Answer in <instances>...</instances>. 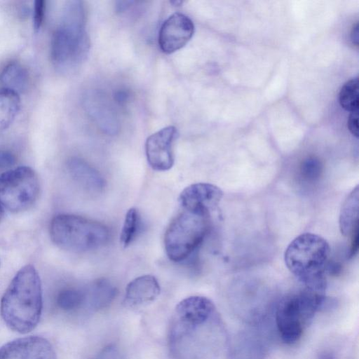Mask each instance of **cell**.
Returning <instances> with one entry per match:
<instances>
[{
	"label": "cell",
	"mask_w": 359,
	"mask_h": 359,
	"mask_svg": "<svg viewBox=\"0 0 359 359\" xmlns=\"http://www.w3.org/2000/svg\"><path fill=\"white\" fill-rule=\"evenodd\" d=\"M323 165L316 156H309L304 159L300 165L301 177L308 182L317 180L321 175Z\"/></svg>",
	"instance_id": "obj_23"
},
{
	"label": "cell",
	"mask_w": 359,
	"mask_h": 359,
	"mask_svg": "<svg viewBox=\"0 0 359 359\" xmlns=\"http://www.w3.org/2000/svg\"><path fill=\"white\" fill-rule=\"evenodd\" d=\"M211 214L184 210L166 229L165 250L175 262L185 260L202 243L211 225Z\"/></svg>",
	"instance_id": "obj_7"
},
{
	"label": "cell",
	"mask_w": 359,
	"mask_h": 359,
	"mask_svg": "<svg viewBox=\"0 0 359 359\" xmlns=\"http://www.w3.org/2000/svg\"><path fill=\"white\" fill-rule=\"evenodd\" d=\"M194 32L192 20L181 13L169 16L162 24L158 35L161 50L172 53L183 48L191 39Z\"/></svg>",
	"instance_id": "obj_10"
},
{
	"label": "cell",
	"mask_w": 359,
	"mask_h": 359,
	"mask_svg": "<svg viewBox=\"0 0 359 359\" xmlns=\"http://www.w3.org/2000/svg\"><path fill=\"white\" fill-rule=\"evenodd\" d=\"M55 304L65 313H74L85 307V288L67 287L60 290L55 297Z\"/></svg>",
	"instance_id": "obj_20"
},
{
	"label": "cell",
	"mask_w": 359,
	"mask_h": 359,
	"mask_svg": "<svg viewBox=\"0 0 359 359\" xmlns=\"http://www.w3.org/2000/svg\"><path fill=\"white\" fill-rule=\"evenodd\" d=\"M140 226V215L135 208H130L126 214L121 231L120 241L127 248L135 238Z\"/></svg>",
	"instance_id": "obj_22"
},
{
	"label": "cell",
	"mask_w": 359,
	"mask_h": 359,
	"mask_svg": "<svg viewBox=\"0 0 359 359\" xmlns=\"http://www.w3.org/2000/svg\"><path fill=\"white\" fill-rule=\"evenodd\" d=\"M45 1L43 0L36 1L34 3L33 26L36 31H38L43 20L45 13Z\"/></svg>",
	"instance_id": "obj_25"
},
{
	"label": "cell",
	"mask_w": 359,
	"mask_h": 359,
	"mask_svg": "<svg viewBox=\"0 0 359 359\" xmlns=\"http://www.w3.org/2000/svg\"><path fill=\"white\" fill-rule=\"evenodd\" d=\"M161 287L151 275H143L131 280L126 288L123 303L128 307H139L153 302L160 294Z\"/></svg>",
	"instance_id": "obj_14"
},
{
	"label": "cell",
	"mask_w": 359,
	"mask_h": 359,
	"mask_svg": "<svg viewBox=\"0 0 359 359\" xmlns=\"http://www.w3.org/2000/svg\"><path fill=\"white\" fill-rule=\"evenodd\" d=\"M339 102L342 108L350 112L358 111V79H351L340 90Z\"/></svg>",
	"instance_id": "obj_21"
},
{
	"label": "cell",
	"mask_w": 359,
	"mask_h": 359,
	"mask_svg": "<svg viewBox=\"0 0 359 359\" xmlns=\"http://www.w3.org/2000/svg\"><path fill=\"white\" fill-rule=\"evenodd\" d=\"M50 236L59 248L72 252H84L104 245L110 232L104 224L81 216L60 214L50 224Z\"/></svg>",
	"instance_id": "obj_5"
},
{
	"label": "cell",
	"mask_w": 359,
	"mask_h": 359,
	"mask_svg": "<svg viewBox=\"0 0 359 359\" xmlns=\"http://www.w3.org/2000/svg\"><path fill=\"white\" fill-rule=\"evenodd\" d=\"M330 255V248L324 238L315 233H304L288 245L284 260L288 270L305 288L325 293Z\"/></svg>",
	"instance_id": "obj_3"
},
{
	"label": "cell",
	"mask_w": 359,
	"mask_h": 359,
	"mask_svg": "<svg viewBox=\"0 0 359 359\" xmlns=\"http://www.w3.org/2000/svg\"><path fill=\"white\" fill-rule=\"evenodd\" d=\"M85 307L97 311L108 307L116 298L118 290L108 279L99 278L85 288Z\"/></svg>",
	"instance_id": "obj_16"
},
{
	"label": "cell",
	"mask_w": 359,
	"mask_h": 359,
	"mask_svg": "<svg viewBox=\"0 0 359 359\" xmlns=\"http://www.w3.org/2000/svg\"><path fill=\"white\" fill-rule=\"evenodd\" d=\"M351 39L352 42L356 46L358 45V23L356 22L352 27L351 32Z\"/></svg>",
	"instance_id": "obj_29"
},
{
	"label": "cell",
	"mask_w": 359,
	"mask_h": 359,
	"mask_svg": "<svg viewBox=\"0 0 359 359\" xmlns=\"http://www.w3.org/2000/svg\"><path fill=\"white\" fill-rule=\"evenodd\" d=\"M222 196V191L216 185L196 183L182 190L179 203L184 210L211 214L219 204Z\"/></svg>",
	"instance_id": "obj_12"
},
{
	"label": "cell",
	"mask_w": 359,
	"mask_h": 359,
	"mask_svg": "<svg viewBox=\"0 0 359 359\" xmlns=\"http://www.w3.org/2000/svg\"><path fill=\"white\" fill-rule=\"evenodd\" d=\"M52 344L46 338L29 336L13 340L0 348V359H56Z\"/></svg>",
	"instance_id": "obj_11"
},
{
	"label": "cell",
	"mask_w": 359,
	"mask_h": 359,
	"mask_svg": "<svg viewBox=\"0 0 359 359\" xmlns=\"http://www.w3.org/2000/svg\"><path fill=\"white\" fill-rule=\"evenodd\" d=\"M16 159L15 156L8 151L0 150V168H5L13 165Z\"/></svg>",
	"instance_id": "obj_26"
},
{
	"label": "cell",
	"mask_w": 359,
	"mask_h": 359,
	"mask_svg": "<svg viewBox=\"0 0 359 359\" xmlns=\"http://www.w3.org/2000/svg\"><path fill=\"white\" fill-rule=\"evenodd\" d=\"M358 187L350 193L341 206L339 229L344 236H352L358 232Z\"/></svg>",
	"instance_id": "obj_17"
},
{
	"label": "cell",
	"mask_w": 359,
	"mask_h": 359,
	"mask_svg": "<svg viewBox=\"0 0 359 359\" xmlns=\"http://www.w3.org/2000/svg\"><path fill=\"white\" fill-rule=\"evenodd\" d=\"M86 102L90 116L99 128L108 135H115L119 130V121L107 97L99 92H93Z\"/></svg>",
	"instance_id": "obj_13"
},
{
	"label": "cell",
	"mask_w": 359,
	"mask_h": 359,
	"mask_svg": "<svg viewBox=\"0 0 359 359\" xmlns=\"http://www.w3.org/2000/svg\"><path fill=\"white\" fill-rule=\"evenodd\" d=\"M0 81L4 85V88L19 94L27 88L29 83L28 72L19 62H11L1 72Z\"/></svg>",
	"instance_id": "obj_18"
},
{
	"label": "cell",
	"mask_w": 359,
	"mask_h": 359,
	"mask_svg": "<svg viewBox=\"0 0 359 359\" xmlns=\"http://www.w3.org/2000/svg\"><path fill=\"white\" fill-rule=\"evenodd\" d=\"M68 170L74 180L90 194L102 193L106 181L94 167L79 158H71L67 164Z\"/></svg>",
	"instance_id": "obj_15"
},
{
	"label": "cell",
	"mask_w": 359,
	"mask_h": 359,
	"mask_svg": "<svg viewBox=\"0 0 359 359\" xmlns=\"http://www.w3.org/2000/svg\"><path fill=\"white\" fill-rule=\"evenodd\" d=\"M2 215H3V210H2L1 206L0 205V221L1 219Z\"/></svg>",
	"instance_id": "obj_30"
},
{
	"label": "cell",
	"mask_w": 359,
	"mask_h": 359,
	"mask_svg": "<svg viewBox=\"0 0 359 359\" xmlns=\"http://www.w3.org/2000/svg\"><path fill=\"white\" fill-rule=\"evenodd\" d=\"M39 181L31 168L20 166L0 175V204L11 212L29 209L37 200Z\"/></svg>",
	"instance_id": "obj_8"
},
{
	"label": "cell",
	"mask_w": 359,
	"mask_h": 359,
	"mask_svg": "<svg viewBox=\"0 0 359 359\" xmlns=\"http://www.w3.org/2000/svg\"><path fill=\"white\" fill-rule=\"evenodd\" d=\"M178 137L175 127L168 126L151 135L145 142L148 163L157 171L170 170L175 161L173 146Z\"/></svg>",
	"instance_id": "obj_9"
},
{
	"label": "cell",
	"mask_w": 359,
	"mask_h": 359,
	"mask_svg": "<svg viewBox=\"0 0 359 359\" xmlns=\"http://www.w3.org/2000/svg\"><path fill=\"white\" fill-rule=\"evenodd\" d=\"M94 359H124L120 349L115 344L103 348Z\"/></svg>",
	"instance_id": "obj_24"
},
{
	"label": "cell",
	"mask_w": 359,
	"mask_h": 359,
	"mask_svg": "<svg viewBox=\"0 0 359 359\" xmlns=\"http://www.w3.org/2000/svg\"><path fill=\"white\" fill-rule=\"evenodd\" d=\"M325 302L324 293L304 289L283 297L276 311V324L282 341H297Z\"/></svg>",
	"instance_id": "obj_6"
},
{
	"label": "cell",
	"mask_w": 359,
	"mask_h": 359,
	"mask_svg": "<svg viewBox=\"0 0 359 359\" xmlns=\"http://www.w3.org/2000/svg\"><path fill=\"white\" fill-rule=\"evenodd\" d=\"M358 111L351 112L347 122V126L349 131L354 136H358Z\"/></svg>",
	"instance_id": "obj_27"
},
{
	"label": "cell",
	"mask_w": 359,
	"mask_h": 359,
	"mask_svg": "<svg viewBox=\"0 0 359 359\" xmlns=\"http://www.w3.org/2000/svg\"><path fill=\"white\" fill-rule=\"evenodd\" d=\"M224 327L213 302L203 296L182 300L172 313L168 348L173 359H209L224 338Z\"/></svg>",
	"instance_id": "obj_1"
},
{
	"label": "cell",
	"mask_w": 359,
	"mask_h": 359,
	"mask_svg": "<svg viewBox=\"0 0 359 359\" xmlns=\"http://www.w3.org/2000/svg\"><path fill=\"white\" fill-rule=\"evenodd\" d=\"M89 40L85 28V13L79 1H69L60 26L53 33L50 56L53 64L61 70H71L87 56Z\"/></svg>",
	"instance_id": "obj_4"
},
{
	"label": "cell",
	"mask_w": 359,
	"mask_h": 359,
	"mask_svg": "<svg viewBox=\"0 0 359 359\" xmlns=\"http://www.w3.org/2000/svg\"><path fill=\"white\" fill-rule=\"evenodd\" d=\"M20 104L19 94L0 87V131L12 124L20 111Z\"/></svg>",
	"instance_id": "obj_19"
},
{
	"label": "cell",
	"mask_w": 359,
	"mask_h": 359,
	"mask_svg": "<svg viewBox=\"0 0 359 359\" xmlns=\"http://www.w3.org/2000/svg\"><path fill=\"white\" fill-rule=\"evenodd\" d=\"M42 311L39 275L30 264L22 267L5 291L0 304L1 316L13 331L26 334L38 325Z\"/></svg>",
	"instance_id": "obj_2"
},
{
	"label": "cell",
	"mask_w": 359,
	"mask_h": 359,
	"mask_svg": "<svg viewBox=\"0 0 359 359\" xmlns=\"http://www.w3.org/2000/svg\"><path fill=\"white\" fill-rule=\"evenodd\" d=\"M114 100L119 103L123 104L127 102L130 97L129 92L126 90L125 89H120L115 92L114 93Z\"/></svg>",
	"instance_id": "obj_28"
}]
</instances>
